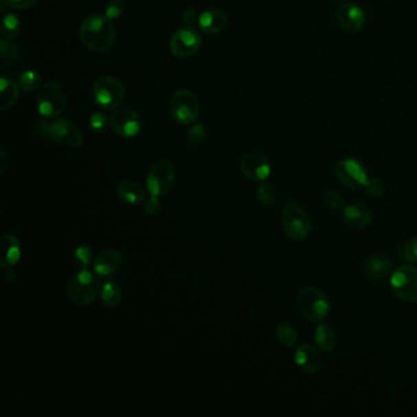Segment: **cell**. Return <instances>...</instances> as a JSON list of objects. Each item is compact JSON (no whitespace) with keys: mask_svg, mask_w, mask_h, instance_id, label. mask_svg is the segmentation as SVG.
Instances as JSON below:
<instances>
[{"mask_svg":"<svg viewBox=\"0 0 417 417\" xmlns=\"http://www.w3.org/2000/svg\"><path fill=\"white\" fill-rule=\"evenodd\" d=\"M205 137V130L202 128V125H196L195 128L190 131V139L192 142H200Z\"/></svg>","mask_w":417,"mask_h":417,"instance_id":"40","label":"cell"},{"mask_svg":"<svg viewBox=\"0 0 417 417\" xmlns=\"http://www.w3.org/2000/svg\"><path fill=\"white\" fill-rule=\"evenodd\" d=\"M74 261H75V264L80 268V271L87 269L89 262L92 261V251L89 246L82 245L78 247L74 255Z\"/></svg>","mask_w":417,"mask_h":417,"instance_id":"32","label":"cell"},{"mask_svg":"<svg viewBox=\"0 0 417 417\" xmlns=\"http://www.w3.org/2000/svg\"><path fill=\"white\" fill-rule=\"evenodd\" d=\"M50 139L67 148H78L84 144V135L75 124L67 119H56L49 125Z\"/></svg>","mask_w":417,"mask_h":417,"instance_id":"12","label":"cell"},{"mask_svg":"<svg viewBox=\"0 0 417 417\" xmlns=\"http://www.w3.org/2000/svg\"><path fill=\"white\" fill-rule=\"evenodd\" d=\"M295 363L306 373H316L322 368L323 359L317 348L310 344H301L294 354Z\"/></svg>","mask_w":417,"mask_h":417,"instance_id":"16","label":"cell"},{"mask_svg":"<svg viewBox=\"0 0 417 417\" xmlns=\"http://www.w3.org/2000/svg\"><path fill=\"white\" fill-rule=\"evenodd\" d=\"M372 219V212L363 203H351L343 210V221L352 229L368 228Z\"/></svg>","mask_w":417,"mask_h":417,"instance_id":"17","label":"cell"},{"mask_svg":"<svg viewBox=\"0 0 417 417\" xmlns=\"http://www.w3.org/2000/svg\"><path fill=\"white\" fill-rule=\"evenodd\" d=\"M41 84V75L34 70H26L19 78V86L25 92H32Z\"/></svg>","mask_w":417,"mask_h":417,"instance_id":"30","label":"cell"},{"mask_svg":"<svg viewBox=\"0 0 417 417\" xmlns=\"http://www.w3.org/2000/svg\"><path fill=\"white\" fill-rule=\"evenodd\" d=\"M363 271L368 279L381 280V279L388 277V274L392 271V262L387 257L374 255L365 262Z\"/></svg>","mask_w":417,"mask_h":417,"instance_id":"21","label":"cell"},{"mask_svg":"<svg viewBox=\"0 0 417 417\" xmlns=\"http://www.w3.org/2000/svg\"><path fill=\"white\" fill-rule=\"evenodd\" d=\"M117 194L128 205H139L146 201L145 190L134 181H123L117 185Z\"/></svg>","mask_w":417,"mask_h":417,"instance_id":"22","label":"cell"},{"mask_svg":"<svg viewBox=\"0 0 417 417\" xmlns=\"http://www.w3.org/2000/svg\"><path fill=\"white\" fill-rule=\"evenodd\" d=\"M124 256L120 251H102L98 256L93 260V271L100 277L111 275L117 272L123 264Z\"/></svg>","mask_w":417,"mask_h":417,"instance_id":"18","label":"cell"},{"mask_svg":"<svg viewBox=\"0 0 417 417\" xmlns=\"http://www.w3.org/2000/svg\"><path fill=\"white\" fill-rule=\"evenodd\" d=\"M363 188L366 190V194L371 196V197H381V196H383L384 190H385L383 183L379 179L376 178H368Z\"/></svg>","mask_w":417,"mask_h":417,"instance_id":"33","label":"cell"},{"mask_svg":"<svg viewBox=\"0 0 417 417\" xmlns=\"http://www.w3.org/2000/svg\"><path fill=\"white\" fill-rule=\"evenodd\" d=\"M67 95L62 84L48 82L39 89L37 109L45 117H59L67 108Z\"/></svg>","mask_w":417,"mask_h":417,"instance_id":"6","label":"cell"},{"mask_svg":"<svg viewBox=\"0 0 417 417\" xmlns=\"http://www.w3.org/2000/svg\"><path fill=\"white\" fill-rule=\"evenodd\" d=\"M275 335L279 341L285 346L293 348L297 343V332L294 326H291L290 323H279L278 327L275 329Z\"/></svg>","mask_w":417,"mask_h":417,"instance_id":"27","label":"cell"},{"mask_svg":"<svg viewBox=\"0 0 417 417\" xmlns=\"http://www.w3.org/2000/svg\"><path fill=\"white\" fill-rule=\"evenodd\" d=\"M0 54H1L0 67L1 69H5V67H10L16 60L17 56H19V48L9 39H3L0 42Z\"/></svg>","mask_w":417,"mask_h":417,"instance_id":"28","label":"cell"},{"mask_svg":"<svg viewBox=\"0 0 417 417\" xmlns=\"http://www.w3.org/2000/svg\"><path fill=\"white\" fill-rule=\"evenodd\" d=\"M390 288L399 300L409 304L417 302V267L403 264L390 277Z\"/></svg>","mask_w":417,"mask_h":417,"instance_id":"8","label":"cell"},{"mask_svg":"<svg viewBox=\"0 0 417 417\" xmlns=\"http://www.w3.org/2000/svg\"><path fill=\"white\" fill-rule=\"evenodd\" d=\"M201 34L192 26H184L172 34L170 39V50L178 58H189L200 49Z\"/></svg>","mask_w":417,"mask_h":417,"instance_id":"11","label":"cell"},{"mask_svg":"<svg viewBox=\"0 0 417 417\" xmlns=\"http://www.w3.org/2000/svg\"><path fill=\"white\" fill-rule=\"evenodd\" d=\"M125 4L123 0H111L106 5V16L111 20L117 19L123 15Z\"/></svg>","mask_w":417,"mask_h":417,"instance_id":"34","label":"cell"},{"mask_svg":"<svg viewBox=\"0 0 417 417\" xmlns=\"http://www.w3.org/2000/svg\"><path fill=\"white\" fill-rule=\"evenodd\" d=\"M183 21H184L185 26H192L194 23H197V14H196L195 9H192V8L185 9L183 12Z\"/></svg>","mask_w":417,"mask_h":417,"instance_id":"39","label":"cell"},{"mask_svg":"<svg viewBox=\"0 0 417 417\" xmlns=\"http://www.w3.org/2000/svg\"><path fill=\"white\" fill-rule=\"evenodd\" d=\"M337 178L345 188L351 190L361 189L368 180V169L354 158H344L337 164Z\"/></svg>","mask_w":417,"mask_h":417,"instance_id":"10","label":"cell"},{"mask_svg":"<svg viewBox=\"0 0 417 417\" xmlns=\"http://www.w3.org/2000/svg\"><path fill=\"white\" fill-rule=\"evenodd\" d=\"M21 31V21L14 12H8L5 16L3 17V23H1V34L5 37V39L16 38Z\"/></svg>","mask_w":417,"mask_h":417,"instance_id":"26","label":"cell"},{"mask_svg":"<svg viewBox=\"0 0 417 417\" xmlns=\"http://www.w3.org/2000/svg\"><path fill=\"white\" fill-rule=\"evenodd\" d=\"M282 221H283L284 232L293 241L306 239L311 233V219L308 217V214L302 207L293 201L285 203Z\"/></svg>","mask_w":417,"mask_h":417,"instance_id":"4","label":"cell"},{"mask_svg":"<svg viewBox=\"0 0 417 417\" xmlns=\"http://www.w3.org/2000/svg\"><path fill=\"white\" fill-rule=\"evenodd\" d=\"M80 38L89 49L106 52L115 42V28L111 19L103 15H91L81 25Z\"/></svg>","mask_w":417,"mask_h":417,"instance_id":"1","label":"cell"},{"mask_svg":"<svg viewBox=\"0 0 417 417\" xmlns=\"http://www.w3.org/2000/svg\"><path fill=\"white\" fill-rule=\"evenodd\" d=\"M297 307L308 321L322 322L329 315L330 302L322 290L315 286H304L297 294Z\"/></svg>","mask_w":417,"mask_h":417,"instance_id":"3","label":"cell"},{"mask_svg":"<svg viewBox=\"0 0 417 417\" xmlns=\"http://www.w3.org/2000/svg\"><path fill=\"white\" fill-rule=\"evenodd\" d=\"M315 343L318 349L323 352H332L337 348L338 339L330 326L321 324L315 332Z\"/></svg>","mask_w":417,"mask_h":417,"instance_id":"23","label":"cell"},{"mask_svg":"<svg viewBox=\"0 0 417 417\" xmlns=\"http://www.w3.org/2000/svg\"><path fill=\"white\" fill-rule=\"evenodd\" d=\"M100 299L106 307L114 308L122 301V290L114 282H106L102 286Z\"/></svg>","mask_w":417,"mask_h":417,"instance_id":"25","label":"cell"},{"mask_svg":"<svg viewBox=\"0 0 417 417\" xmlns=\"http://www.w3.org/2000/svg\"><path fill=\"white\" fill-rule=\"evenodd\" d=\"M240 170L246 178L261 183L271 175L272 166L267 157L257 152H250L240 159Z\"/></svg>","mask_w":417,"mask_h":417,"instance_id":"14","label":"cell"},{"mask_svg":"<svg viewBox=\"0 0 417 417\" xmlns=\"http://www.w3.org/2000/svg\"><path fill=\"white\" fill-rule=\"evenodd\" d=\"M277 199V191L271 183L261 181L257 188V200L264 206H271Z\"/></svg>","mask_w":417,"mask_h":417,"instance_id":"29","label":"cell"},{"mask_svg":"<svg viewBox=\"0 0 417 417\" xmlns=\"http://www.w3.org/2000/svg\"><path fill=\"white\" fill-rule=\"evenodd\" d=\"M146 184L150 195L157 197L168 195L175 184V168L172 161L168 159L155 161L147 172Z\"/></svg>","mask_w":417,"mask_h":417,"instance_id":"5","label":"cell"},{"mask_svg":"<svg viewBox=\"0 0 417 417\" xmlns=\"http://www.w3.org/2000/svg\"><path fill=\"white\" fill-rule=\"evenodd\" d=\"M170 113L174 120L183 125L195 123L200 114L199 100L189 89H179L170 100Z\"/></svg>","mask_w":417,"mask_h":417,"instance_id":"9","label":"cell"},{"mask_svg":"<svg viewBox=\"0 0 417 417\" xmlns=\"http://www.w3.org/2000/svg\"><path fill=\"white\" fill-rule=\"evenodd\" d=\"M111 120L103 111H95L89 117V128L95 134H103L108 130Z\"/></svg>","mask_w":417,"mask_h":417,"instance_id":"31","label":"cell"},{"mask_svg":"<svg viewBox=\"0 0 417 417\" xmlns=\"http://www.w3.org/2000/svg\"><path fill=\"white\" fill-rule=\"evenodd\" d=\"M324 205L330 208V210H333V211H338L344 205V200H343V197L338 192L328 191L324 195Z\"/></svg>","mask_w":417,"mask_h":417,"instance_id":"35","label":"cell"},{"mask_svg":"<svg viewBox=\"0 0 417 417\" xmlns=\"http://www.w3.org/2000/svg\"><path fill=\"white\" fill-rule=\"evenodd\" d=\"M111 128L119 136L133 139L141 131L139 115L131 108H117L111 117Z\"/></svg>","mask_w":417,"mask_h":417,"instance_id":"13","label":"cell"},{"mask_svg":"<svg viewBox=\"0 0 417 417\" xmlns=\"http://www.w3.org/2000/svg\"><path fill=\"white\" fill-rule=\"evenodd\" d=\"M8 5L12 6L14 9H19V10H23V9H28L31 6H34L38 0H5Z\"/></svg>","mask_w":417,"mask_h":417,"instance_id":"38","label":"cell"},{"mask_svg":"<svg viewBox=\"0 0 417 417\" xmlns=\"http://www.w3.org/2000/svg\"><path fill=\"white\" fill-rule=\"evenodd\" d=\"M404 258L410 263L417 262V236L410 240L404 249Z\"/></svg>","mask_w":417,"mask_h":417,"instance_id":"36","label":"cell"},{"mask_svg":"<svg viewBox=\"0 0 417 417\" xmlns=\"http://www.w3.org/2000/svg\"><path fill=\"white\" fill-rule=\"evenodd\" d=\"M0 157H1V166H0V174H4V172H5L6 161H8V158H6V153H5V150H4V148H1V155H0Z\"/></svg>","mask_w":417,"mask_h":417,"instance_id":"41","label":"cell"},{"mask_svg":"<svg viewBox=\"0 0 417 417\" xmlns=\"http://www.w3.org/2000/svg\"><path fill=\"white\" fill-rule=\"evenodd\" d=\"M337 19L340 26L348 32H359L366 25V15L360 6L344 3L338 8Z\"/></svg>","mask_w":417,"mask_h":417,"instance_id":"15","label":"cell"},{"mask_svg":"<svg viewBox=\"0 0 417 417\" xmlns=\"http://www.w3.org/2000/svg\"><path fill=\"white\" fill-rule=\"evenodd\" d=\"M93 98L102 109H117L125 100V87L117 78L111 76L100 78L93 86Z\"/></svg>","mask_w":417,"mask_h":417,"instance_id":"7","label":"cell"},{"mask_svg":"<svg viewBox=\"0 0 417 417\" xmlns=\"http://www.w3.org/2000/svg\"><path fill=\"white\" fill-rule=\"evenodd\" d=\"M20 89H21L19 84H15L9 78H1V82H0V93H1L0 108H1V111H6L16 103L19 95H20Z\"/></svg>","mask_w":417,"mask_h":417,"instance_id":"24","label":"cell"},{"mask_svg":"<svg viewBox=\"0 0 417 417\" xmlns=\"http://www.w3.org/2000/svg\"><path fill=\"white\" fill-rule=\"evenodd\" d=\"M1 246V260L0 266L4 269H10L16 264L21 257V244L12 234H4L0 238Z\"/></svg>","mask_w":417,"mask_h":417,"instance_id":"19","label":"cell"},{"mask_svg":"<svg viewBox=\"0 0 417 417\" xmlns=\"http://www.w3.org/2000/svg\"><path fill=\"white\" fill-rule=\"evenodd\" d=\"M228 23V17L218 9L207 10L199 19V26L206 34H218L223 31Z\"/></svg>","mask_w":417,"mask_h":417,"instance_id":"20","label":"cell"},{"mask_svg":"<svg viewBox=\"0 0 417 417\" xmlns=\"http://www.w3.org/2000/svg\"><path fill=\"white\" fill-rule=\"evenodd\" d=\"M100 275L89 272V269H81L78 274L69 280L67 293L69 299L78 305H89L100 296Z\"/></svg>","mask_w":417,"mask_h":417,"instance_id":"2","label":"cell"},{"mask_svg":"<svg viewBox=\"0 0 417 417\" xmlns=\"http://www.w3.org/2000/svg\"><path fill=\"white\" fill-rule=\"evenodd\" d=\"M159 210H161V202H159V197L150 195V199L145 201L146 213H147V214H150V216H156V214H158Z\"/></svg>","mask_w":417,"mask_h":417,"instance_id":"37","label":"cell"}]
</instances>
